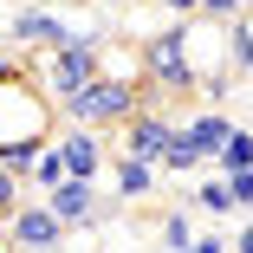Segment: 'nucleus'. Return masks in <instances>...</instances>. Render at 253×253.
Listing matches in <instances>:
<instances>
[{
  "label": "nucleus",
  "mask_w": 253,
  "mask_h": 253,
  "mask_svg": "<svg viewBox=\"0 0 253 253\" xmlns=\"http://www.w3.org/2000/svg\"><path fill=\"white\" fill-rule=\"evenodd\" d=\"M72 130H124L130 117H143V91L136 84H117V78H97L91 91H78L65 104Z\"/></svg>",
  "instance_id": "1"
},
{
  "label": "nucleus",
  "mask_w": 253,
  "mask_h": 253,
  "mask_svg": "<svg viewBox=\"0 0 253 253\" xmlns=\"http://www.w3.org/2000/svg\"><path fill=\"white\" fill-rule=\"evenodd\" d=\"M143 52H149V84L182 97V91H201L195 78V59H188V20H169L163 33H149L143 39Z\"/></svg>",
  "instance_id": "2"
},
{
  "label": "nucleus",
  "mask_w": 253,
  "mask_h": 253,
  "mask_svg": "<svg viewBox=\"0 0 253 253\" xmlns=\"http://www.w3.org/2000/svg\"><path fill=\"white\" fill-rule=\"evenodd\" d=\"M20 136L52 143V104H45L33 84H20V78L7 72V78H0V149L20 143Z\"/></svg>",
  "instance_id": "3"
},
{
  "label": "nucleus",
  "mask_w": 253,
  "mask_h": 253,
  "mask_svg": "<svg viewBox=\"0 0 253 253\" xmlns=\"http://www.w3.org/2000/svg\"><path fill=\"white\" fill-rule=\"evenodd\" d=\"M97 78H104V39H78V45H65V52L45 59V84H52L59 104H72V97L91 91Z\"/></svg>",
  "instance_id": "4"
},
{
  "label": "nucleus",
  "mask_w": 253,
  "mask_h": 253,
  "mask_svg": "<svg viewBox=\"0 0 253 253\" xmlns=\"http://www.w3.org/2000/svg\"><path fill=\"white\" fill-rule=\"evenodd\" d=\"M7 234H13V247H20V253H59L72 227H65L52 208H33V201H26V208L7 221Z\"/></svg>",
  "instance_id": "5"
},
{
  "label": "nucleus",
  "mask_w": 253,
  "mask_h": 253,
  "mask_svg": "<svg viewBox=\"0 0 253 253\" xmlns=\"http://www.w3.org/2000/svg\"><path fill=\"white\" fill-rule=\"evenodd\" d=\"M7 33H13V39H26V45H52V52H65V45H78V39H97V33H78L72 20H59V13H39V7L13 13V20H7Z\"/></svg>",
  "instance_id": "6"
},
{
  "label": "nucleus",
  "mask_w": 253,
  "mask_h": 253,
  "mask_svg": "<svg viewBox=\"0 0 253 253\" xmlns=\"http://www.w3.org/2000/svg\"><path fill=\"white\" fill-rule=\"evenodd\" d=\"M169 143H175V124H169L163 111H143V117L124 124V156H136V163H156V169H163Z\"/></svg>",
  "instance_id": "7"
},
{
  "label": "nucleus",
  "mask_w": 253,
  "mask_h": 253,
  "mask_svg": "<svg viewBox=\"0 0 253 253\" xmlns=\"http://www.w3.org/2000/svg\"><path fill=\"white\" fill-rule=\"evenodd\" d=\"M59 156H65V175H72V182H97V169H104V143H97L91 130H65V136H59Z\"/></svg>",
  "instance_id": "8"
},
{
  "label": "nucleus",
  "mask_w": 253,
  "mask_h": 253,
  "mask_svg": "<svg viewBox=\"0 0 253 253\" xmlns=\"http://www.w3.org/2000/svg\"><path fill=\"white\" fill-rule=\"evenodd\" d=\"M45 208H52V214H59L65 227H84V221H97V188H91V182H72V175H65V182H59L52 195H45Z\"/></svg>",
  "instance_id": "9"
},
{
  "label": "nucleus",
  "mask_w": 253,
  "mask_h": 253,
  "mask_svg": "<svg viewBox=\"0 0 253 253\" xmlns=\"http://www.w3.org/2000/svg\"><path fill=\"white\" fill-rule=\"evenodd\" d=\"M182 130H188V143L201 149V163H221V156H227V143L240 136V124H227L221 111H201V117H195V124H182Z\"/></svg>",
  "instance_id": "10"
},
{
  "label": "nucleus",
  "mask_w": 253,
  "mask_h": 253,
  "mask_svg": "<svg viewBox=\"0 0 253 253\" xmlns=\"http://www.w3.org/2000/svg\"><path fill=\"white\" fill-rule=\"evenodd\" d=\"M149 188H156V163L117 156V195H124V201H149Z\"/></svg>",
  "instance_id": "11"
},
{
  "label": "nucleus",
  "mask_w": 253,
  "mask_h": 253,
  "mask_svg": "<svg viewBox=\"0 0 253 253\" xmlns=\"http://www.w3.org/2000/svg\"><path fill=\"white\" fill-rule=\"evenodd\" d=\"M163 247H169V253H195V247H201V234L188 227V214H182V208H169V214H163Z\"/></svg>",
  "instance_id": "12"
},
{
  "label": "nucleus",
  "mask_w": 253,
  "mask_h": 253,
  "mask_svg": "<svg viewBox=\"0 0 253 253\" xmlns=\"http://www.w3.org/2000/svg\"><path fill=\"white\" fill-rule=\"evenodd\" d=\"M195 208H208V214H234V208H240V201H234V182H227V175L201 182V188H195Z\"/></svg>",
  "instance_id": "13"
},
{
  "label": "nucleus",
  "mask_w": 253,
  "mask_h": 253,
  "mask_svg": "<svg viewBox=\"0 0 253 253\" xmlns=\"http://www.w3.org/2000/svg\"><path fill=\"white\" fill-rule=\"evenodd\" d=\"M33 182H39V188H45V195H52V188H59V182H65V156H59V136H52V143H45V156H39V163H33Z\"/></svg>",
  "instance_id": "14"
},
{
  "label": "nucleus",
  "mask_w": 253,
  "mask_h": 253,
  "mask_svg": "<svg viewBox=\"0 0 253 253\" xmlns=\"http://www.w3.org/2000/svg\"><path fill=\"white\" fill-rule=\"evenodd\" d=\"M240 169H253V130H240L227 143V156H221V175H240Z\"/></svg>",
  "instance_id": "15"
},
{
  "label": "nucleus",
  "mask_w": 253,
  "mask_h": 253,
  "mask_svg": "<svg viewBox=\"0 0 253 253\" xmlns=\"http://www.w3.org/2000/svg\"><path fill=\"white\" fill-rule=\"evenodd\" d=\"M20 208H26V201H20V175H13L7 163H0V227H7Z\"/></svg>",
  "instance_id": "16"
},
{
  "label": "nucleus",
  "mask_w": 253,
  "mask_h": 253,
  "mask_svg": "<svg viewBox=\"0 0 253 253\" xmlns=\"http://www.w3.org/2000/svg\"><path fill=\"white\" fill-rule=\"evenodd\" d=\"M163 169H201V149L188 143V130H175V143H169V156H163Z\"/></svg>",
  "instance_id": "17"
},
{
  "label": "nucleus",
  "mask_w": 253,
  "mask_h": 253,
  "mask_svg": "<svg viewBox=\"0 0 253 253\" xmlns=\"http://www.w3.org/2000/svg\"><path fill=\"white\" fill-rule=\"evenodd\" d=\"M201 20H221V26H240V20H247V0H201Z\"/></svg>",
  "instance_id": "18"
},
{
  "label": "nucleus",
  "mask_w": 253,
  "mask_h": 253,
  "mask_svg": "<svg viewBox=\"0 0 253 253\" xmlns=\"http://www.w3.org/2000/svg\"><path fill=\"white\" fill-rule=\"evenodd\" d=\"M234 52H240V65H253V13L234 26Z\"/></svg>",
  "instance_id": "19"
},
{
  "label": "nucleus",
  "mask_w": 253,
  "mask_h": 253,
  "mask_svg": "<svg viewBox=\"0 0 253 253\" xmlns=\"http://www.w3.org/2000/svg\"><path fill=\"white\" fill-rule=\"evenodd\" d=\"M149 7H163V13H175V20H195L201 0H149Z\"/></svg>",
  "instance_id": "20"
},
{
  "label": "nucleus",
  "mask_w": 253,
  "mask_h": 253,
  "mask_svg": "<svg viewBox=\"0 0 253 253\" xmlns=\"http://www.w3.org/2000/svg\"><path fill=\"white\" fill-rule=\"evenodd\" d=\"M234 182V201H240V208H253V169H240V175H227Z\"/></svg>",
  "instance_id": "21"
},
{
  "label": "nucleus",
  "mask_w": 253,
  "mask_h": 253,
  "mask_svg": "<svg viewBox=\"0 0 253 253\" xmlns=\"http://www.w3.org/2000/svg\"><path fill=\"white\" fill-rule=\"evenodd\" d=\"M195 253H227V240H221V234H201V247H195Z\"/></svg>",
  "instance_id": "22"
},
{
  "label": "nucleus",
  "mask_w": 253,
  "mask_h": 253,
  "mask_svg": "<svg viewBox=\"0 0 253 253\" xmlns=\"http://www.w3.org/2000/svg\"><path fill=\"white\" fill-rule=\"evenodd\" d=\"M234 253H253V227H247V234H240V240H234Z\"/></svg>",
  "instance_id": "23"
},
{
  "label": "nucleus",
  "mask_w": 253,
  "mask_h": 253,
  "mask_svg": "<svg viewBox=\"0 0 253 253\" xmlns=\"http://www.w3.org/2000/svg\"><path fill=\"white\" fill-rule=\"evenodd\" d=\"M0 253H20V247H13V234H7V227H0Z\"/></svg>",
  "instance_id": "24"
},
{
  "label": "nucleus",
  "mask_w": 253,
  "mask_h": 253,
  "mask_svg": "<svg viewBox=\"0 0 253 253\" xmlns=\"http://www.w3.org/2000/svg\"><path fill=\"white\" fill-rule=\"evenodd\" d=\"M0 78H7V59H0Z\"/></svg>",
  "instance_id": "25"
}]
</instances>
